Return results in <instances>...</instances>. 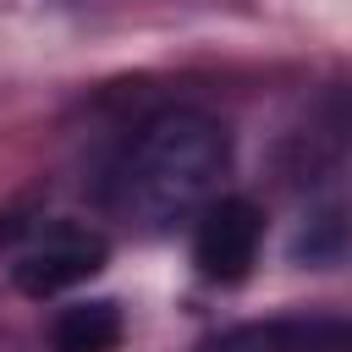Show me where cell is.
Returning a JSON list of instances; mask_svg holds the SVG:
<instances>
[{
	"mask_svg": "<svg viewBox=\"0 0 352 352\" xmlns=\"http://www.w3.org/2000/svg\"><path fill=\"white\" fill-rule=\"evenodd\" d=\"M231 165L226 126L204 110H160L138 126L121 165V209L143 231H176L209 198H220V176Z\"/></svg>",
	"mask_w": 352,
	"mask_h": 352,
	"instance_id": "1",
	"label": "cell"
},
{
	"mask_svg": "<svg viewBox=\"0 0 352 352\" xmlns=\"http://www.w3.org/2000/svg\"><path fill=\"white\" fill-rule=\"evenodd\" d=\"M126 341V319L116 302L94 297V302H66L50 324V346L55 352H121Z\"/></svg>",
	"mask_w": 352,
	"mask_h": 352,
	"instance_id": "4",
	"label": "cell"
},
{
	"mask_svg": "<svg viewBox=\"0 0 352 352\" xmlns=\"http://www.w3.org/2000/svg\"><path fill=\"white\" fill-rule=\"evenodd\" d=\"M264 248V214L253 198H209L192 214V264L214 286L248 280Z\"/></svg>",
	"mask_w": 352,
	"mask_h": 352,
	"instance_id": "3",
	"label": "cell"
},
{
	"mask_svg": "<svg viewBox=\"0 0 352 352\" xmlns=\"http://www.w3.org/2000/svg\"><path fill=\"white\" fill-rule=\"evenodd\" d=\"M104 264H110L104 231L82 226V220H50L16 248L11 280L22 297H60V292H77L82 280H94Z\"/></svg>",
	"mask_w": 352,
	"mask_h": 352,
	"instance_id": "2",
	"label": "cell"
}]
</instances>
